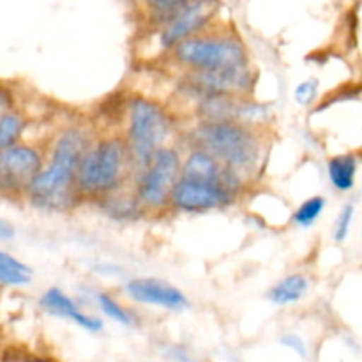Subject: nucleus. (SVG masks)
Here are the masks:
<instances>
[{
    "label": "nucleus",
    "instance_id": "13",
    "mask_svg": "<svg viewBox=\"0 0 362 362\" xmlns=\"http://www.w3.org/2000/svg\"><path fill=\"white\" fill-rule=\"evenodd\" d=\"M310 290V279L304 274H290L279 279L274 286L267 292V299L276 306H290L296 304L306 296Z\"/></svg>",
    "mask_w": 362,
    "mask_h": 362
},
{
    "label": "nucleus",
    "instance_id": "5",
    "mask_svg": "<svg viewBox=\"0 0 362 362\" xmlns=\"http://www.w3.org/2000/svg\"><path fill=\"white\" fill-rule=\"evenodd\" d=\"M170 55L186 73H235L251 67L247 46L233 30L209 28L180 42Z\"/></svg>",
    "mask_w": 362,
    "mask_h": 362
},
{
    "label": "nucleus",
    "instance_id": "11",
    "mask_svg": "<svg viewBox=\"0 0 362 362\" xmlns=\"http://www.w3.org/2000/svg\"><path fill=\"white\" fill-rule=\"evenodd\" d=\"M180 179L194 180V182H212V184H228L235 189L244 191V182L237 173L226 170L216 158L202 148L191 147L186 158L182 159L180 166Z\"/></svg>",
    "mask_w": 362,
    "mask_h": 362
},
{
    "label": "nucleus",
    "instance_id": "2",
    "mask_svg": "<svg viewBox=\"0 0 362 362\" xmlns=\"http://www.w3.org/2000/svg\"><path fill=\"white\" fill-rule=\"evenodd\" d=\"M191 145L209 152L244 182L260 172L265 159L264 129L239 122H198L187 134Z\"/></svg>",
    "mask_w": 362,
    "mask_h": 362
},
{
    "label": "nucleus",
    "instance_id": "22",
    "mask_svg": "<svg viewBox=\"0 0 362 362\" xmlns=\"http://www.w3.org/2000/svg\"><path fill=\"white\" fill-rule=\"evenodd\" d=\"M354 214H356V207L352 204H346L339 212L338 219L334 223V240L336 243H345L349 237L350 228H352Z\"/></svg>",
    "mask_w": 362,
    "mask_h": 362
},
{
    "label": "nucleus",
    "instance_id": "1",
    "mask_svg": "<svg viewBox=\"0 0 362 362\" xmlns=\"http://www.w3.org/2000/svg\"><path fill=\"white\" fill-rule=\"evenodd\" d=\"M92 144L87 127L71 124L53 140L45 166L25 191L34 207L49 212H66L80 198L76 193V173L81 158Z\"/></svg>",
    "mask_w": 362,
    "mask_h": 362
},
{
    "label": "nucleus",
    "instance_id": "26",
    "mask_svg": "<svg viewBox=\"0 0 362 362\" xmlns=\"http://www.w3.org/2000/svg\"><path fill=\"white\" fill-rule=\"evenodd\" d=\"M16 233L13 223H9L7 219L0 218V240H11Z\"/></svg>",
    "mask_w": 362,
    "mask_h": 362
},
{
    "label": "nucleus",
    "instance_id": "24",
    "mask_svg": "<svg viewBox=\"0 0 362 362\" xmlns=\"http://www.w3.org/2000/svg\"><path fill=\"white\" fill-rule=\"evenodd\" d=\"M13 108H16V106H14L13 92H11L6 85L0 83V115L11 112Z\"/></svg>",
    "mask_w": 362,
    "mask_h": 362
},
{
    "label": "nucleus",
    "instance_id": "23",
    "mask_svg": "<svg viewBox=\"0 0 362 362\" xmlns=\"http://www.w3.org/2000/svg\"><path fill=\"white\" fill-rule=\"evenodd\" d=\"M281 345L286 346V349L293 350V352H296L297 356L303 357V359L308 356L306 343H304V339H300L299 336H296V334L283 336V338H281Z\"/></svg>",
    "mask_w": 362,
    "mask_h": 362
},
{
    "label": "nucleus",
    "instance_id": "19",
    "mask_svg": "<svg viewBox=\"0 0 362 362\" xmlns=\"http://www.w3.org/2000/svg\"><path fill=\"white\" fill-rule=\"evenodd\" d=\"M325 205H327V202H325L324 197L308 198L306 202H303L296 209V212L292 216V221L297 226H300V228H310V226H313L320 219L322 212L325 211Z\"/></svg>",
    "mask_w": 362,
    "mask_h": 362
},
{
    "label": "nucleus",
    "instance_id": "9",
    "mask_svg": "<svg viewBox=\"0 0 362 362\" xmlns=\"http://www.w3.org/2000/svg\"><path fill=\"white\" fill-rule=\"evenodd\" d=\"M243 191L228 184L194 182L179 179L170 197V209L186 214H204L235 204Z\"/></svg>",
    "mask_w": 362,
    "mask_h": 362
},
{
    "label": "nucleus",
    "instance_id": "4",
    "mask_svg": "<svg viewBox=\"0 0 362 362\" xmlns=\"http://www.w3.org/2000/svg\"><path fill=\"white\" fill-rule=\"evenodd\" d=\"M172 131L173 119L161 103L144 95H134L127 101L124 141L134 175H140L154 156L168 147Z\"/></svg>",
    "mask_w": 362,
    "mask_h": 362
},
{
    "label": "nucleus",
    "instance_id": "14",
    "mask_svg": "<svg viewBox=\"0 0 362 362\" xmlns=\"http://www.w3.org/2000/svg\"><path fill=\"white\" fill-rule=\"evenodd\" d=\"M357 158L354 154L334 156L327 163V177L332 187L341 193L354 189L357 177Z\"/></svg>",
    "mask_w": 362,
    "mask_h": 362
},
{
    "label": "nucleus",
    "instance_id": "3",
    "mask_svg": "<svg viewBox=\"0 0 362 362\" xmlns=\"http://www.w3.org/2000/svg\"><path fill=\"white\" fill-rule=\"evenodd\" d=\"M131 175L134 173L124 136L108 134L92 140L78 166V198H98L101 202L122 191Z\"/></svg>",
    "mask_w": 362,
    "mask_h": 362
},
{
    "label": "nucleus",
    "instance_id": "6",
    "mask_svg": "<svg viewBox=\"0 0 362 362\" xmlns=\"http://www.w3.org/2000/svg\"><path fill=\"white\" fill-rule=\"evenodd\" d=\"M180 152L168 145L161 148L151 165L138 175L133 191L144 212H161L170 209V197L180 179Z\"/></svg>",
    "mask_w": 362,
    "mask_h": 362
},
{
    "label": "nucleus",
    "instance_id": "10",
    "mask_svg": "<svg viewBox=\"0 0 362 362\" xmlns=\"http://www.w3.org/2000/svg\"><path fill=\"white\" fill-rule=\"evenodd\" d=\"M126 293L134 303L158 306L170 311H184L189 308V299L182 290L156 278H136L126 283Z\"/></svg>",
    "mask_w": 362,
    "mask_h": 362
},
{
    "label": "nucleus",
    "instance_id": "17",
    "mask_svg": "<svg viewBox=\"0 0 362 362\" xmlns=\"http://www.w3.org/2000/svg\"><path fill=\"white\" fill-rule=\"evenodd\" d=\"M32 279V269L11 253L0 251V285L25 286Z\"/></svg>",
    "mask_w": 362,
    "mask_h": 362
},
{
    "label": "nucleus",
    "instance_id": "7",
    "mask_svg": "<svg viewBox=\"0 0 362 362\" xmlns=\"http://www.w3.org/2000/svg\"><path fill=\"white\" fill-rule=\"evenodd\" d=\"M46 152L30 141L0 151V194L25 197L34 177L42 170Z\"/></svg>",
    "mask_w": 362,
    "mask_h": 362
},
{
    "label": "nucleus",
    "instance_id": "25",
    "mask_svg": "<svg viewBox=\"0 0 362 362\" xmlns=\"http://www.w3.org/2000/svg\"><path fill=\"white\" fill-rule=\"evenodd\" d=\"M0 362H37L35 357L27 356L23 352H6L0 356Z\"/></svg>",
    "mask_w": 362,
    "mask_h": 362
},
{
    "label": "nucleus",
    "instance_id": "21",
    "mask_svg": "<svg viewBox=\"0 0 362 362\" xmlns=\"http://www.w3.org/2000/svg\"><path fill=\"white\" fill-rule=\"evenodd\" d=\"M318 98V80L317 78H308L300 81L293 90V99L299 106H311Z\"/></svg>",
    "mask_w": 362,
    "mask_h": 362
},
{
    "label": "nucleus",
    "instance_id": "8",
    "mask_svg": "<svg viewBox=\"0 0 362 362\" xmlns=\"http://www.w3.org/2000/svg\"><path fill=\"white\" fill-rule=\"evenodd\" d=\"M219 6L214 2H186L180 13L163 25L161 28L154 30V46L158 53H172L180 42L200 35L209 30L212 20L218 14Z\"/></svg>",
    "mask_w": 362,
    "mask_h": 362
},
{
    "label": "nucleus",
    "instance_id": "12",
    "mask_svg": "<svg viewBox=\"0 0 362 362\" xmlns=\"http://www.w3.org/2000/svg\"><path fill=\"white\" fill-rule=\"evenodd\" d=\"M39 304H41V308H45V310L49 311L52 315L67 318V320L74 322L78 327L85 329V331L88 332L103 331L101 318L85 313V311L78 306L76 300H74L73 297H69L66 292L57 288V286L46 290V292L42 293Z\"/></svg>",
    "mask_w": 362,
    "mask_h": 362
},
{
    "label": "nucleus",
    "instance_id": "15",
    "mask_svg": "<svg viewBox=\"0 0 362 362\" xmlns=\"http://www.w3.org/2000/svg\"><path fill=\"white\" fill-rule=\"evenodd\" d=\"M99 207L103 209V212H106V214L115 219H133L136 216H140V212H144L134 191L124 193V189L103 198L99 202Z\"/></svg>",
    "mask_w": 362,
    "mask_h": 362
},
{
    "label": "nucleus",
    "instance_id": "18",
    "mask_svg": "<svg viewBox=\"0 0 362 362\" xmlns=\"http://www.w3.org/2000/svg\"><path fill=\"white\" fill-rule=\"evenodd\" d=\"M184 6H186V0H152V2L144 4L148 14V21L154 27L152 30H158L163 25L172 21Z\"/></svg>",
    "mask_w": 362,
    "mask_h": 362
},
{
    "label": "nucleus",
    "instance_id": "16",
    "mask_svg": "<svg viewBox=\"0 0 362 362\" xmlns=\"http://www.w3.org/2000/svg\"><path fill=\"white\" fill-rule=\"evenodd\" d=\"M28 120L18 108L0 115V151L21 144L27 131Z\"/></svg>",
    "mask_w": 362,
    "mask_h": 362
},
{
    "label": "nucleus",
    "instance_id": "20",
    "mask_svg": "<svg viewBox=\"0 0 362 362\" xmlns=\"http://www.w3.org/2000/svg\"><path fill=\"white\" fill-rule=\"evenodd\" d=\"M95 303H98V306L101 308V311L106 315V317L112 318V320L117 322V324L124 325V327H131V325H134V322H136L134 315L131 313L129 310H126L122 304L117 303L110 293H105V292L95 293Z\"/></svg>",
    "mask_w": 362,
    "mask_h": 362
}]
</instances>
